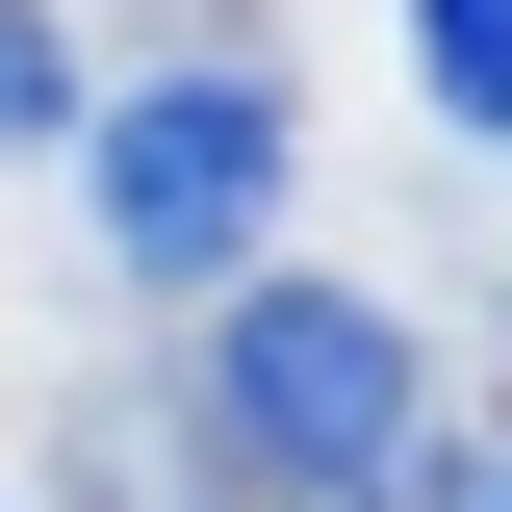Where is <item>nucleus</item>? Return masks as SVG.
<instances>
[{
    "label": "nucleus",
    "mask_w": 512,
    "mask_h": 512,
    "mask_svg": "<svg viewBox=\"0 0 512 512\" xmlns=\"http://www.w3.org/2000/svg\"><path fill=\"white\" fill-rule=\"evenodd\" d=\"M410 103H436V128H512V0H410Z\"/></svg>",
    "instance_id": "3"
},
{
    "label": "nucleus",
    "mask_w": 512,
    "mask_h": 512,
    "mask_svg": "<svg viewBox=\"0 0 512 512\" xmlns=\"http://www.w3.org/2000/svg\"><path fill=\"white\" fill-rule=\"evenodd\" d=\"M77 103H103V77H77V26H52V0H0V154H52Z\"/></svg>",
    "instance_id": "4"
},
{
    "label": "nucleus",
    "mask_w": 512,
    "mask_h": 512,
    "mask_svg": "<svg viewBox=\"0 0 512 512\" xmlns=\"http://www.w3.org/2000/svg\"><path fill=\"white\" fill-rule=\"evenodd\" d=\"M205 436H231L256 512H333V487H384L436 436V359L359 282H205Z\"/></svg>",
    "instance_id": "1"
},
{
    "label": "nucleus",
    "mask_w": 512,
    "mask_h": 512,
    "mask_svg": "<svg viewBox=\"0 0 512 512\" xmlns=\"http://www.w3.org/2000/svg\"><path fill=\"white\" fill-rule=\"evenodd\" d=\"M487 512H512V461H487Z\"/></svg>",
    "instance_id": "5"
},
{
    "label": "nucleus",
    "mask_w": 512,
    "mask_h": 512,
    "mask_svg": "<svg viewBox=\"0 0 512 512\" xmlns=\"http://www.w3.org/2000/svg\"><path fill=\"white\" fill-rule=\"evenodd\" d=\"M77 154H103V256L128 282H256V231H282V52H180L128 77V103H77Z\"/></svg>",
    "instance_id": "2"
}]
</instances>
